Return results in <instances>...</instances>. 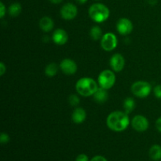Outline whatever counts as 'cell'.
<instances>
[{"label": "cell", "instance_id": "25", "mask_svg": "<svg viewBox=\"0 0 161 161\" xmlns=\"http://www.w3.org/2000/svg\"><path fill=\"white\" fill-rule=\"evenodd\" d=\"M90 161H108L105 157H104L103 156H100V155H97L95 156V157H93Z\"/></svg>", "mask_w": 161, "mask_h": 161}, {"label": "cell", "instance_id": "28", "mask_svg": "<svg viewBox=\"0 0 161 161\" xmlns=\"http://www.w3.org/2000/svg\"><path fill=\"white\" fill-rule=\"evenodd\" d=\"M6 70V66H5V64H3V62L0 63V75H4Z\"/></svg>", "mask_w": 161, "mask_h": 161}, {"label": "cell", "instance_id": "4", "mask_svg": "<svg viewBox=\"0 0 161 161\" xmlns=\"http://www.w3.org/2000/svg\"><path fill=\"white\" fill-rule=\"evenodd\" d=\"M97 83L99 86L104 89L108 90L112 88L116 83V75L114 72L108 69L102 71L98 75Z\"/></svg>", "mask_w": 161, "mask_h": 161}, {"label": "cell", "instance_id": "8", "mask_svg": "<svg viewBox=\"0 0 161 161\" xmlns=\"http://www.w3.org/2000/svg\"><path fill=\"white\" fill-rule=\"evenodd\" d=\"M131 124L133 128L136 131L138 132H144L149 127V121L144 116L142 115H137L132 119Z\"/></svg>", "mask_w": 161, "mask_h": 161}, {"label": "cell", "instance_id": "15", "mask_svg": "<svg viewBox=\"0 0 161 161\" xmlns=\"http://www.w3.org/2000/svg\"><path fill=\"white\" fill-rule=\"evenodd\" d=\"M53 20L50 17H43L39 20V27L44 32H49L53 28Z\"/></svg>", "mask_w": 161, "mask_h": 161}, {"label": "cell", "instance_id": "22", "mask_svg": "<svg viewBox=\"0 0 161 161\" xmlns=\"http://www.w3.org/2000/svg\"><path fill=\"white\" fill-rule=\"evenodd\" d=\"M9 142V136L6 133H2L0 135V142L2 144H7Z\"/></svg>", "mask_w": 161, "mask_h": 161}, {"label": "cell", "instance_id": "20", "mask_svg": "<svg viewBox=\"0 0 161 161\" xmlns=\"http://www.w3.org/2000/svg\"><path fill=\"white\" fill-rule=\"evenodd\" d=\"M58 71V66L56 63H50L46 67L45 74L49 77L54 76Z\"/></svg>", "mask_w": 161, "mask_h": 161}, {"label": "cell", "instance_id": "13", "mask_svg": "<svg viewBox=\"0 0 161 161\" xmlns=\"http://www.w3.org/2000/svg\"><path fill=\"white\" fill-rule=\"evenodd\" d=\"M86 113L85 111L84 108H80V107H78V108H75L74 109L73 113H72V119L75 124H82L83 121L86 119Z\"/></svg>", "mask_w": 161, "mask_h": 161}, {"label": "cell", "instance_id": "29", "mask_svg": "<svg viewBox=\"0 0 161 161\" xmlns=\"http://www.w3.org/2000/svg\"><path fill=\"white\" fill-rule=\"evenodd\" d=\"M49 1H50L53 4H58V3H61L62 0H49Z\"/></svg>", "mask_w": 161, "mask_h": 161}, {"label": "cell", "instance_id": "14", "mask_svg": "<svg viewBox=\"0 0 161 161\" xmlns=\"http://www.w3.org/2000/svg\"><path fill=\"white\" fill-rule=\"evenodd\" d=\"M94 99L97 103H104L108 98V94L106 89L102 87H98L96 92L94 94Z\"/></svg>", "mask_w": 161, "mask_h": 161}, {"label": "cell", "instance_id": "27", "mask_svg": "<svg viewBox=\"0 0 161 161\" xmlns=\"http://www.w3.org/2000/svg\"><path fill=\"white\" fill-rule=\"evenodd\" d=\"M156 127H157V130L161 133V116L159 117L157 119V121H156Z\"/></svg>", "mask_w": 161, "mask_h": 161}, {"label": "cell", "instance_id": "18", "mask_svg": "<svg viewBox=\"0 0 161 161\" xmlns=\"http://www.w3.org/2000/svg\"><path fill=\"white\" fill-rule=\"evenodd\" d=\"M90 36L93 40H98L102 38V28L99 26H93L90 31Z\"/></svg>", "mask_w": 161, "mask_h": 161}, {"label": "cell", "instance_id": "10", "mask_svg": "<svg viewBox=\"0 0 161 161\" xmlns=\"http://www.w3.org/2000/svg\"><path fill=\"white\" fill-rule=\"evenodd\" d=\"M60 69L65 75H73L77 71V64L73 60L66 58L60 63Z\"/></svg>", "mask_w": 161, "mask_h": 161}, {"label": "cell", "instance_id": "17", "mask_svg": "<svg viewBox=\"0 0 161 161\" xmlns=\"http://www.w3.org/2000/svg\"><path fill=\"white\" fill-rule=\"evenodd\" d=\"M135 108V102L132 97H127L124 101V109L127 114L131 113Z\"/></svg>", "mask_w": 161, "mask_h": 161}, {"label": "cell", "instance_id": "9", "mask_svg": "<svg viewBox=\"0 0 161 161\" xmlns=\"http://www.w3.org/2000/svg\"><path fill=\"white\" fill-rule=\"evenodd\" d=\"M116 29L119 34L126 36L133 31V24L129 19L123 17L118 20L116 23Z\"/></svg>", "mask_w": 161, "mask_h": 161}, {"label": "cell", "instance_id": "19", "mask_svg": "<svg viewBox=\"0 0 161 161\" xmlns=\"http://www.w3.org/2000/svg\"><path fill=\"white\" fill-rule=\"evenodd\" d=\"M20 12H21V6H20V3H13L9 7V14L11 17H17L20 14Z\"/></svg>", "mask_w": 161, "mask_h": 161}, {"label": "cell", "instance_id": "16", "mask_svg": "<svg viewBox=\"0 0 161 161\" xmlns=\"http://www.w3.org/2000/svg\"><path fill=\"white\" fill-rule=\"evenodd\" d=\"M149 157L154 161H159L161 160V146L160 145H153L149 149Z\"/></svg>", "mask_w": 161, "mask_h": 161}, {"label": "cell", "instance_id": "30", "mask_svg": "<svg viewBox=\"0 0 161 161\" xmlns=\"http://www.w3.org/2000/svg\"><path fill=\"white\" fill-rule=\"evenodd\" d=\"M77 2H78L79 3H80V4H84L85 3H86V1H87V0H76Z\"/></svg>", "mask_w": 161, "mask_h": 161}, {"label": "cell", "instance_id": "7", "mask_svg": "<svg viewBox=\"0 0 161 161\" xmlns=\"http://www.w3.org/2000/svg\"><path fill=\"white\" fill-rule=\"evenodd\" d=\"M78 13L77 7L73 4V3H66L61 7L60 14H61V17L64 20H72L75 18Z\"/></svg>", "mask_w": 161, "mask_h": 161}, {"label": "cell", "instance_id": "12", "mask_svg": "<svg viewBox=\"0 0 161 161\" xmlns=\"http://www.w3.org/2000/svg\"><path fill=\"white\" fill-rule=\"evenodd\" d=\"M52 39L58 45H64L69 40V35L62 28H58L53 31Z\"/></svg>", "mask_w": 161, "mask_h": 161}, {"label": "cell", "instance_id": "21", "mask_svg": "<svg viewBox=\"0 0 161 161\" xmlns=\"http://www.w3.org/2000/svg\"><path fill=\"white\" fill-rule=\"evenodd\" d=\"M69 102L72 106H77L80 104V98L75 94H72L69 97Z\"/></svg>", "mask_w": 161, "mask_h": 161}, {"label": "cell", "instance_id": "23", "mask_svg": "<svg viewBox=\"0 0 161 161\" xmlns=\"http://www.w3.org/2000/svg\"><path fill=\"white\" fill-rule=\"evenodd\" d=\"M153 93L157 98L161 99V85H157L154 87Z\"/></svg>", "mask_w": 161, "mask_h": 161}, {"label": "cell", "instance_id": "1", "mask_svg": "<svg viewBox=\"0 0 161 161\" xmlns=\"http://www.w3.org/2000/svg\"><path fill=\"white\" fill-rule=\"evenodd\" d=\"M106 124L110 130L116 132L125 130L130 124V119L125 112L115 111L110 113L106 119Z\"/></svg>", "mask_w": 161, "mask_h": 161}, {"label": "cell", "instance_id": "6", "mask_svg": "<svg viewBox=\"0 0 161 161\" xmlns=\"http://www.w3.org/2000/svg\"><path fill=\"white\" fill-rule=\"evenodd\" d=\"M117 38L116 35L108 32L104 35L101 39V46L105 51H112L117 47Z\"/></svg>", "mask_w": 161, "mask_h": 161}, {"label": "cell", "instance_id": "3", "mask_svg": "<svg viewBox=\"0 0 161 161\" xmlns=\"http://www.w3.org/2000/svg\"><path fill=\"white\" fill-rule=\"evenodd\" d=\"M109 9L102 3H94L89 8V15L94 21L102 23L105 21L109 17Z\"/></svg>", "mask_w": 161, "mask_h": 161}, {"label": "cell", "instance_id": "11", "mask_svg": "<svg viewBox=\"0 0 161 161\" xmlns=\"http://www.w3.org/2000/svg\"><path fill=\"white\" fill-rule=\"evenodd\" d=\"M125 65V60L120 53H115L110 58V66L115 72H120Z\"/></svg>", "mask_w": 161, "mask_h": 161}, {"label": "cell", "instance_id": "26", "mask_svg": "<svg viewBox=\"0 0 161 161\" xmlns=\"http://www.w3.org/2000/svg\"><path fill=\"white\" fill-rule=\"evenodd\" d=\"M5 14H6V7H5L3 3L1 2L0 3V17H1V18L4 17Z\"/></svg>", "mask_w": 161, "mask_h": 161}, {"label": "cell", "instance_id": "5", "mask_svg": "<svg viewBox=\"0 0 161 161\" xmlns=\"http://www.w3.org/2000/svg\"><path fill=\"white\" fill-rule=\"evenodd\" d=\"M152 90V86L146 81H137L131 86V91L134 95L138 97L144 98L149 95Z\"/></svg>", "mask_w": 161, "mask_h": 161}, {"label": "cell", "instance_id": "2", "mask_svg": "<svg viewBox=\"0 0 161 161\" xmlns=\"http://www.w3.org/2000/svg\"><path fill=\"white\" fill-rule=\"evenodd\" d=\"M98 88L97 83L94 79L90 77H83L80 79L75 84L76 91L83 97L94 95Z\"/></svg>", "mask_w": 161, "mask_h": 161}, {"label": "cell", "instance_id": "24", "mask_svg": "<svg viewBox=\"0 0 161 161\" xmlns=\"http://www.w3.org/2000/svg\"><path fill=\"white\" fill-rule=\"evenodd\" d=\"M75 161H90L89 157L87 155L84 153L80 154V155L77 156V157L75 158Z\"/></svg>", "mask_w": 161, "mask_h": 161}]
</instances>
